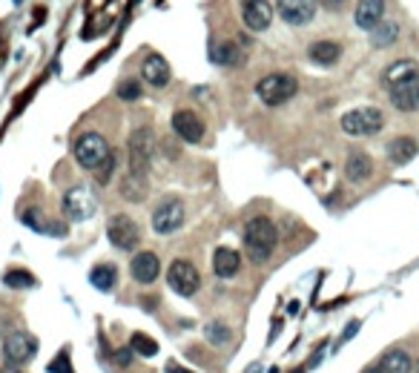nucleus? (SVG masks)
I'll use <instances>...</instances> for the list:
<instances>
[{
	"instance_id": "1",
	"label": "nucleus",
	"mask_w": 419,
	"mask_h": 373,
	"mask_svg": "<svg viewBox=\"0 0 419 373\" xmlns=\"http://www.w3.org/2000/svg\"><path fill=\"white\" fill-rule=\"evenodd\" d=\"M276 241H278V230L276 224L267 219V216H255L247 221V230H244V250L250 255V262L255 264H264L273 250H276Z\"/></svg>"
},
{
	"instance_id": "2",
	"label": "nucleus",
	"mask_w": 419,
	"mask_h": 373,
	"mask_svg": "<svg viewBox=\"0 0 419 373\" xmlns=\"http://www.w3.org/2000/svg\"><path fill=\"white\" fill-rule=\"evenodd\" d=\"M385 127V112L377 106H359L342 115V132L351 138H367L377 135Z\"/></svg>"
},
{
	"instance_id": "3",
	"label": "nucleus",
	"mask_w": 419,
	"mask_h": 373,
	"mask_svg": "<svg viewBox=\"0 0 419 373\" xmlns=\"http://www.w3.org/2000/svg\"><path fill=\"white\" fill-rule=\"evenodd\" d=\"M299 92V84L293 75L287 72H273V75H264L259 84H255V95H259L267 106H282L287 104L293 95Z\"/></svg>"
},
{
	"instance_id": "4",
	"label": "nucleus",
	"mask_w": 419,
	"mask_h": 373,
	"mask_svg": "<svg viewBox=\"0 0 419 373\" xmlns=\"http://www.w3.org/2000/svg\"><path fill=\"white\" fill-rule=\"evenodd\" d=\"M129 173L135 175H147L150 164L155 158V132L150 127H141L129 135Z\"/></svg>"
},
{
	"instance_id": "5",
	"label": "nucleus",
	"mask_w": 419,
	"mask_h": 373,
	"mask_svg": "<svg viewBox=\"0 0 419 373\" xmlns=\"http://www.w3.org/2000/svg\"><path fill=\"white\" fill-rule=\"evenodd\" d=\"M109 155H112V150L98 132H84L75 141V161L84 170H92V173L101 170V164Z\"/></svg>"
},
{
	"instance_id": "6",
	"label": "nucleus",
	"mask_w": 419,
	"mask_h": 373,
	"mask_svg": "<svg viewBox=\"0 0 419 373\" xmlns=\"http://www.w3.org/2000/svg\"><path fill=\"white\" fill-rule=\"evenodd\" d=\"M95 209H98V198L84 184L72 186V190L63 196V213H66V219H72V221L92 219V216H95Z\"/></svg>"
},
{
	"instance_id": "7",
	"label": "nucleus",
	"mask_w": 419,
	"mask_h": 373,
	"mask_svg": "<svg viewBox=\"0 0 419 373\" xmlns=\"http://www.w3.org/2000/svg\"><path fill=\"white\" fill-rule=\"evenodd\" d=\"M184 224V204L181 198H164L152 209V230L155 236H173Z\"/></svg>"
},
{
	"instance_id": "8",
	"label": "nucleus",
	"mask_w": 419,
	"mask_h": 373,
	"mask_svg": "<svg viewBox=\"0 0 419 373\" xmlns=\"http://www.w3.org/2000/svg\"><path fill=\"white\" fill-rule=\"evenodd\" d=\"M167 285L178 293V296H196L201 287V276L198 270L187 262V259H175L167 270Z\"/></svg>"
},
{
	"instance_id": "9",
	"label": "nucleus",
	"mask_w": 419,
	"mask_h": 373,
	"mask_svg": "<svg viewBox=\"0 0 419 373\" xmlns=\"http://www.w3.org/2000/svg\"><path fill=\"white\" fill-rule=\"evenodd\" d=\"M106 236L112 241V247L118 250H132L138 241H141V227H138L129 216H112L109 227H106Z\"/></svg>"
},
{
	"instance_id": "10",
	"label": "nucleus",
	"mask_w": 419,
	"mask_h": 373,
	"mask_svg": "<svg viewBox=\"0 0 419 373\" xmlns=\"http://www.w3.org/2000/svg\"><path fill=\"white\" fill-rule=\"evenodd\" d=\"M35 354H38V342H35V336H29V333H12V336H6V342H3V356H6V362L15 365V367L32 362Z\"/></svg>"
},
{
	"instance_id": "11",
	"label": "nucleus",
	"mask_w": 419,
	"mask_h": 373,
	"mask_svg": "<svg viewBox=\"0 0 419 373\" xmlns=\"http://www.w3.org/2000/svg\"><path fill=\"white\" fill-rule=\"evenodd\" d=\"M316 6L319 0H278L276 9H278V17L290 26H308L316 15Z\"/></svg>"
},
{
	"instance_id": "12",
	"label": "nucleus",
	"mask_w": 419,
	"mask_h": 373,
	"mask_svg": "<svg viewBox=\"0 0 419 373\" xmlns=\"http://www.w3.org/2000/svg\"><path fill=\"white\" fill-rule=\"evenodd\" d=\"M388 98H390L393 109H400V112H405V115L416 112V109H419V75L411 78V81H402V84L388 86Z\"/></svg>"
},
{
	"instance_id": "13",
	"label": "nucleus",
	"mask_w": 419,
	"mask_h": 373,
	"mask_svg": "<svg viewBox=\"0 0 419 373\" xmlns=\"http://www.w3.org/2000/svg\"><path fill=\"white\" fill-rule=\"evenodd\" d=\"M173 129H175V135L181 138V141H187V144H198L204 138V121L193 109L173 112Z\"/></svg>"
},
{
	"instance_id": "14",
	"label": "nucleus",
	"mask_w": 419,
	"mask_h": 373,
	"mask_svg": "<svg viewBox=\"0 0 419 373\" xmlns=\"http://www.w3.org/2000/svg\"><path fill=\"white\" fill-rule=\"evenodd\" d=\"M242 20L250 32H264L273 20V6L267 0H244L242 3Z\"/></svg>"
},
{
	"instance_id": "15",
	"label": "nucleus",
	"mask_w": 419,
	"mask_h": 373,
	"mask_svg": "<svg viewBox=\"0 0 419 373\" xmlns=\"http://www.w3.org/2000/svg\"><path fill=\"white\" fill-rule=\"evenodd\" d=\"M411 370H413L411 354L402 351V347H390L388 354H382L379 362H374L370 367H365L362 373H411Z\"/></svg>"
},
{
	"instance_id": "16",
	"label": "nucleus",
	"mask_w": 419,
	"mask_h": 373,
	"mask_svg": "<svg viewBox=\"0 0 419 373\" xmlns=\"http://www.w3.org/2000/svg\"><path fill=\"white\" fill-rule=\"evenodd\" d=\"M129 273H132V278H135L138 285H152L155 278H158V273H161V262H158V255H155V253H150V250L138 253L135 259L129 262Z\"/></svg>"
},
{
	"instance_id": "17",
	"label": "nucleus",
	"mask_w": 419,
	"mask_h": 373,
	"mask_svg": "<svg viewBox=\"0 0 419 373\" xmlns=\"http://www.w3.org/2000/svg\"><path fill=\"white\" fill-rule=\"evenodd\" d=\"M356 26L365 32H374L379 23L385 20V0H359L356 3Z\"/></svg>"
},
{
	"instance_id": "18",
	"label": "nucleus",
	"mask_w": 419,
	"mask_h": 373,
	"mask_svg": "<svg viewBox=\"0 0 419 373\" xmlns=\"http://www.w3.org/2000/svg\"><path fill=\"white\" fill-rule=\"evenodd\" d=\"M209 61L216 66H239L244 61V52L236 40H213L209 43Z\"/></svg>"
},
{
	"instance_id": "19",
	"label": "nucleus",
	"mask_w": 419,
	"mask_h": 373,
	"mask_svg": "<svg viewBox=\"0 0 419 373\" xmlns=\"http://www.w3.org/2000/svg\"><path fill=\"white\" fill-rule=\"evenodd\" d=\"M370 173H374V161H370L367 152H351L345 161V175L347 181H354V184H362L370 178Z\"/></svg>"
},
{
	"instance_id": "20",
	"label": "nucleus",
	"mask_w": 419,
	"mask_h": 373,
	"mask_svg": "<svg viewBox=\"0 0 419 373\" xmlns=\"http://www.w3.org/2000/svg\"><path fill=\"white\" fill-rule=\"evenodd\" d=\"M141 75L147 84L152 86H167L170 84V66L161 55H150L144 63H141Z\"/></svg>"
},
{
	"instance_id": "21",
	"label": "nucleus",
	"mask_w": 419,
	"mask_h": 373,
	"mask_svg": "<svg viewBox=\"0 0 419 373\" xmlns=\"http://www.w3.org/2000/svg\"><path fill=\"white\" fill-rule=\"evenodd\" d=\"M242 267V259H239V253L236 250H230V247H219L213 253V270L219 278H232L239 273Z\"/></svg>"
},
{
	"instance_id": "22",
	"label": "nucleus",
	"mask_w": 419,
	"mask_h": 373,
	"mask_svg": "<svg viewBox=\"0 0 419 373\" xmlns=\"http://www.w3.org/2000/svg\"><path fill=\"white\" fill-rule=\"evenodd\" d=\"M308 58L319 66H333L342 58V46L336 40H316V43H310Z\"/></svg>"
},
{
	"instance_id": "23",
	"label": "nucleus",
	"mask_w": 419,
	"mask_h": 373,
	"mask_svg": "<svg viewBox=\"0 0 419 373\" xmlns=\"http://www.w3.org/2000/svg\"><path fill=\"white\" fill-rule=\"evenodd\" d=\"M416 141L413 138H408V135H400V138H393V141L388 144V158L393 161V164H408V161H413L416 158Z\"/></svg>"
},
{
	"instance_id": "24",
	"label": "nucleus",
	"mask_w": 419,
	"mask_h": 373,
	"mask_svg": "<svg viewBox=\"0 0 419 373\" xmlns=\"http://www.w3.org/2000/svg\"><path fill=\"white\" fill-rule=\"evenodd\" d=\"M419 75V63L411 61V58H402V61H393L388 69H385V84L393 86V84H402V81H411Z\"/></svg>"
},
{
	"instance_id": "25",
	"label": "nucleus",
	"mask_w": 419,
	"mask_h": 373,
	"mask_svg": "<svg viewBox=\"0 0 419 373\" xmlns=\"http://www.w3.org/2000/svg\"><path fill=\"white\" fill-rule=\"evenodd\" d=\"M400 38V23L397 20H382L379 26L370 32V43L377 46V49H388V46H393Z\"/></svg>"
},
{
	"instance_id": "26",
	"label": "nucleus",
	"mask_w": 419,
	"mask_h": 373,
	"mask_svg": "<svg viewBox=\"0 0 419 373\" xmlns=\"http://www.w3.org/2000/svg\"><path fill=\"white\" fill-rule=\"evenodd\" d=\"M147 175H135V173H129L124 181H121V196L127 198V201H132V204H138V201H144L147 198Z\"/></svg>"
},
{
	"instance_id": "27",
	"label": "nucleus",
	"mask_w": 419,
	"mask_h": 373,
	"mask_svg": "<svg viewBox=\"0 0 419 373\" xmlns=\"http://www.w3.org/2000/svg\"><path fill=\"white\" fill-rule=\"evenodd\" d=\"M89 282H92V287H98V290H112L115 285H118V270H115L112 264H98L95 270L89 273Z\"/></svg>"
},
{
	"instance_id": "28",
	"label": "nucleus",
	"mask_w": 419,
	"mask_h": 373,
	"mask_svg": "<svg viewBox=\"0 0 419 373\" xmlns=\"http://www.w3.org/2000/svg\"><path fill=\"white\" fill-rule=\"evenodd\" d=\"M230 328H227V324L224 322H207L204 324V339L209 342V344H213V347H224L227 342H230Z\"/></svg>"
},
{
	"instance_id": "29",
	"label": "nucleus",
	"mask_w": 419,
	"mask_h": 373,
	"mask_svg": "<svg viewBox=\"0 0 419 373\" xmlns=\"http://www.w3.org/2000/svg\"><path fill=\"white\" fill-rule=\"evenodd\" d=\"M129 347H132V354H135V356H144V359H150V356L158 354V342L150 339L147 333H132Z\"/></svg>"
},
{
	"instance_id": "30",
	"label": "nucleus",
	"mask_w": 419,
	"mask_h": 373,
	"mask_svg": "<svg viewBox=\"0 0 419 373\" xmlns=\"http://www.w3.org/2000/svg\"><path fill=\"white\" fill-rule=\"evenodd\" d=\"M3 282H6L9 287H32V285H35V278H32L26 270H9Z\"/></svg>"
},
{
	"instance_id": "31",
	"label": "nucleus",
	"mask_w": 419,
	"mask_h": 373,
	"mask_svg": "<svg viewBox=\"0 0 419 373\" xmlns=\"http://www.w3.org/2000/svg\"><path fill=\"white\" fill-rule=\"evenodd\" d=\"M118 98H121V101L141 98V84H138V81H124V84L118 86Z\"/></svg>"
},
{
	"instance_id": "32",
	"label": "nucleus",
	"mask_w": 419,
	"mask_h": 373,
	"mask_svg": "<svg viewBox=\"0 0 419 373\" xmlns=\"http://www.w3.org/2000/svg\"><path fill=\"white\" fill-rule=\"evenodd\" d=\"M115 167H118V158H115V152H112V155L104 161V164H101V170H95V175H98V184H109V178H112Z\"/></svg>"
},
{
	"instance_id": "33",
	"label": "nucleus",
	"mask_w": 419,
	"mask_h": 373,
	"mask_svg": "<svg viewBox=\"0 0 419 373\" xmlns=\"http://www.w3.org/2000/svg\"><path fill=\"white\" fill-rule=\"evenodd\" d=\"M115 362H118L121 367H127V365L132 362V354H129V351H118V354H115Z\"/></svg>"
},
{
	"instance_id": "34",
	"label": "nucleus",
	"mask_w": 419,
	"mask_h": 373,
	"mask_svg": "<svg viewBox=\"0 0 419 373\" xmlns=\"http://www.w3.org/2000/svg\"><path fill=\"white\" fill-rule=\"evenodd\" d=\"M322 3L328 6V9H333V12H339V9H345L347 0H322Z\"/></svg>"
},
{
	"instance_id": "35",
	"label": "nucleus",
	"mask_w": 419,
	"mask_h": 373,
	"mask_svg": "<svg viewBox=\"0 0 419 373\" xmlns=\"http://www.w3.org/2000/svg\"><path fill=\"white\" fill-rule=\"evenodd\" d=\"M356 331H359V322H351V324H347V331H345V336H342V342H345V339H351Z\"/></svg>"
},
{
	"instance_id": "36",
	"label": "nucleus",
	"mask_w": 419,
	"mask_h": 373,
	"mask_svg": "<svg viewBox=\"0 0 419 373\" xmlns=\"http://www.w3.org/2000/svg\"><path fill=\"white\" fill-rule=\"evenodd\" d=\"M167 373H193L187 367H178V365H167Z\"/></svg>"
},
{
	"instance_id": "37",
	"label": "nucleus",
	"mask_w": 419,
	"mask_h": 373,
	"mask_svg": "<svg viewBox=\"0 0 419 373\" xmlns=\"http://www.w3.org/2000/svg\"><path fill=\"white\" fill-rule=\"evenodd\" d=\"M0 373H20V367H15V365H6V367L0 370Z\"/></svg>"
},
{
	"instance_id": "38",
	"label": "nucleus",
	"mask_w": 419,
	"mask_h": 373,
	"mask_svg": "<svg viewBox=\"0 0 419 373\" xmlns=\"http://www.w3.org/2000/svg\"><path fill=\"white\" fill-rule=\"evenodd\" d=\"M413 373H419V362H416V365H413Z\"/></svg>"
},
{
	"instance_id": "39",
	"label": "nucleus",
	"mask_w": 419,
	"mask_h": 373,
	"mask_svg": "<svg viewBox=\"0 0 419 373\" xmlns=\"http://www.w3.org/2000/svg\"><path fill=\"white\" fill-rule=\"evenodd\" d=\"M250 373H259V367H253V370H250Z\"/></svg>"
}]
</instances>
